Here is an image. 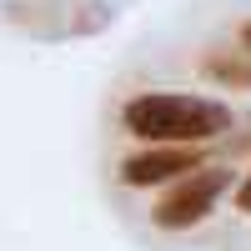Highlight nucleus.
Here are the masks:
<instances>
[{
    "label": "nucleus",
    "mask_w": 251,
    "mask_h": 251,
    "mask_svg": "<svg viewBox=\"0 0 251 251\" xmlns=\"http://www.w3.org/2000/svg\"><path fill=\"white\" fill-rule=\"evenodd\" d=\"M126 131L151 146H201L231 131V111L206 96H176V91H146L126 106Z\"/></svg>",
    "instance_id": "obj_1"
},
{
    "label": "nucleus",
    "mask_w": 251,
    "mask_h": 251,
    "mask_svg": "<svg viewBox=\"0 0 251 251\" xmlns=\"http://www.w3.org/2000/svg\"><path fill=\"white\" fill-rule=\"evenodd\" d=\"M231 186V176H226V166H201V171H191V176H181L171 191L161 196V206H156V226L161 231H186V226H196V221H206L211 216V206H216V196Z\"/></svg>",
    "instance_id": "obj_2"
},
{
    "label": "nucleus",
    "mask_w": 251,
    "mask_h": 251,
    "mask_svg": "<svg viewBox=\"0 0 251 251\" xmlns=\"http://www.w3.org/2000/svg\"><path fill=\"white\" fill-rule=\"evenodd\" d=\"M201 146H146V151L121 161V181L126 186H161V181H181L201 171Z\"/></svg>",
    "instance_id": "obj_3"
},
{
    "label": "nucleus",
    "mask_w": 251,
    "mask_h": 251,
    "mask_svg": "<svg viewBox=\"0 0 251 251\" xmlns=\"http://www.w3.org/2000/svg\"><path fill=\"white\" fill-rule=\"evenodd\" d=\"M206 75L226 80V86H251V50H211L206 55Z\"/></svg>",
    "instance_id": "obj_4"
},
{
    "label": "nucleus",
    "mask_w": 251,
    "mask_h": 251,
    "mask_svg": "<svg viewBox=\"0 0 251 251\" xmlns=\"http://www.w3.org/2000/svg\"><path fill=\"white\" fill-rule=\"evenodd\" d=\"M236 211H246V216H251V176L236 186Z\"/></svg>",
    "instance_id": "obj_5"
},
{
    "label": "nucleus",
    "mask_w": 251,
    "mask_h": 251,
    "mask_svg": "<svg viewBox=\"0 0 251 251\" xmlns=\"http://www.w3.org/2000/svg\"><path fill=\"white\" fill-rule=\"evenodd\" d=\"M241 46L251 50V20H246V25H241Z\"/></svg>",
    "instance_id": "obj_6"
}]
</instances>
